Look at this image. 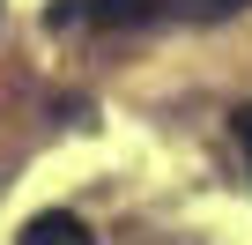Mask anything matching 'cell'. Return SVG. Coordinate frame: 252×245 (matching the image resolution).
<instances>
[{
  "instance_id": "7a4b0ae2",
  "label": "cell",
  "mask_w": 252,
  "mask_h": 245,
  "mask_svg": "<svg viewBox=\"0 0 252 245\" xmlns=\"http://www.w3.org/2000/svg\"><path fill=\"white\" fill-rule=\"evenodd\" d=\"M171 0H89V23L96 30H134V23H156Z\"/></svg>"
},
{
  "instance_id": "3957f363",
  "label": "cell",
  "mask_w": 252,
  "mask_h": 245,
  "mask_svg": "<svg viewBox=\"0 0 252 245\" xmlns=\"http://www.w3.org/2000/svg\"><path fill=\"white\" fill-rule=\"evenodd\" d=\"M178 8L193 15V23H230V15H245L252 0H178Z\"/></svg>"
},
{
  "instance_id": "6da1fadb",
  "label": "cell",
  "mask_w": 252,
  "mask_h": 245,
  "mask_svg": "<svg viewBox=\"0 0 252 245\" xmlns=\"http://www.w3.org/2000/svg\"><path fill=\"white\" fill-rule=\"evenodd\" d=\"M23 245H96V238H89V223H82V215L45 208V215H30V223H23Z\"/></svg>"
},
{
  "instance_id": "277c9868",
  "label": "cell",
  "mask_w": 252,
  "mask_h": 245,
  "mask_svg": "<svg viewBox=\"0 0 252 245\" xmlns=\"http://www.w3.org/2000/svg\"><path fill=\"white\" fill-rule=\"evenodd\" d=\"M230 134H237V149H245V171H252V104H237V111H230Z\"/></svg>"
}]
</instances>
